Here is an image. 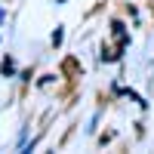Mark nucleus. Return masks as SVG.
<instances>
[]
</instances>
